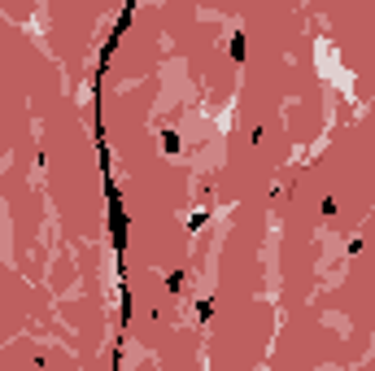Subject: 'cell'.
<instances>
[{
  "label": "cell",
  "instance_id": "6da1fadb",
  "mask_svg": "<svg viewBox=\"0 0 375 371\" xmlns=\"http://www.w3.org/2000/svg\"><path fill=\"white\" fill-rule=\"evenodd\" d=\"M109 236H114V249L122 254V245H127V210H122V196L114 184H109Z\"/></svg>",
  "mask_w": 375,
  "mask_h": 371
},
{
  "label": "cell",
  "instance_id": "7a4b0ae2",
  "mask_svg": "<svg viewBox=\"0 0 375 371\" xmlns=\"http://www.w3.org/2000/svg\"><path fill=\"white\" fill-rule=\"evenodd\" d=\"M244 53H249V44H244V35L236 31V35H232V61H244Z\"/></svg>",
  "mask_w": 375,
  "mask_h": 371
},
{
  "label": "cell",
  "instance_id": "3957f363",
  "mask_svg": "<svg viewBox=\"0 0 375 371\" xmlns=\"http://www.w3.org/2000/svg\"><path fill=\"white\" fill-rule=\"evenodd\" d=\"M162 148L166 153H179V131H162Z\"/></svg>",
  "mask_w": 375,
  "mask_h": 371
},
{
  "label": "cell",
  "instance_id": "277c9868",
  "mask_svg": "<svg viewBox=\"0 0 375 371\" xmlns=\"http://www.w3.org/2000/svg\"><path fill=\"white\" fill-rule=\"evenodd\" d=\"M184 280H188L184 271H170V276H166V288H170V293H179V288H184Z\"/></svg>",
  "mask_w": 375,
  "mask_h": 371
}]
</instances>
